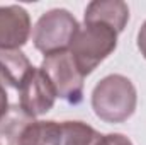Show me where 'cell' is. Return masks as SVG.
<instances>
[{"mask_svg":"<svg viewBox=\"0 0 146 145\" xmlns=\"http://www.w3.org/2000/svg\"><path fill=\"white\" fill-rule=\"evenodd\" d=\"M80 29L78 21L66 9H51L37 19L33 29V43L44 56L68 51Z\"/></svg>","mask_w":146,"mask_h":145,"instance_id":"3","label":"cell"},{"mask_svg":"<svg viewBox=\"0 0 146 145\" xmlns=\"http://www.w3.org/2000/svg\"><path fill=\"white\" fill-rule=\"evenodd\" d=\"M63 144V123L53 121V119H39L33 121L19 145H61Z\"/></svg>","mask_w":146,"mask_h":145,"instance_id":"10","label":"cell"},{"mask_svg":"<svg viewBox=\"0 0 146 145\" xmlns=\"http://www.w3.org/2000/svg\"><path fill=\"white\" fill-rule=\"evenodd\" d=\"M7 109H9V97H7L5 87L0 84V118L7 113Z\"/></svg>","mask_w":146,"mask_h":145,"instance_id":"14","label":"cell"},{"mask_svg":"<svg viewBox=\"0 0 146 145\" xmlns=\"http://www.w3.org/2000/svg\"><path fill=\"white\" fill-rule=\"evenodd\" d=\"M56 94L41 68H33L19 89V106L29 116L36 118L46 114L54 106Z\"/></svg>","mask_w":146,"mask_h":145,"instance_id":"5","label":"cell"},{"mask_svg":"<svg viewBox=\"0 0 146 145\" xmlns=\"http://www.w3.org/2000/svg\"><path fill=\"white\" fill-rule=\"evenodd\" d=\"M117 31L104 22H85L70 46L73 60L82 75L92 73L117 48Z\"/></svg>","mask_w":146,"mask_h":145,"instance_id":"2","label":"cell"},{"mask_svg":"<svg viewBox=\"0 0 146 145\" xmlns=\"http://www.w3.org/2000/svg\"><path fill=\"white\" fill-rule=\"evenodd\" d=\"M61 145H107V138L83 121H63Z\"/></svg>","mask_w":146,"mask_h":145,"instance_id":"11","label":"cell"},{"mask_svg":"<svg viewBox=\"0 0 146 145\" xmlns=\"http://www.w3.org/2000/svg\"><path fill=\"white\" fill-rule=\"evenodd\" d=\"M85 22H104L122 33L129 21V7L122 0H94L87 5Z\"/></svg>","mask_w":146,"mask_h":145,"instance_id":"7","label":"cell"},{"mask_svg":"<svg viewBox=\"0 0 146 145\" xmlns=\"http://www.w3.org/2000/svg\"><path fill=\"white\" fill-rule=\"evenodd\" d=\"M31 33V17L24 7H0V50H19L29 41Z\"/></svg>","mask_w":146,"mask_h":145,"instance_id":"6","label":"cell"},{"mask_svg":"<svg viewBox=\"0 0 146 145\" xmlns=\"http://www.w3.org/2000/svg\"><path fill=\"white\" fill-rule=\"evenodd\" d=\"M34 121L19 104L9 106L7 113L0 118V145H19L26 128Z\"/></svg>","mask_w":146,"mask_h":145,"instance_id":"9","label":"cell"},{"mask_svg":"<svg viewBox=\"0 0 146 145\" xmlns=\"http://www.w3.org/2000/svg\"><path fill=\"white\" fill-rule=\"evenodd\" d=\"M138 104V92L134 84L121 75L110 73L99 80L92 91V109L97 118L106 123L127 121Z\"/></svg>","mask_w":146,"mask_h":145,"instance_id":"1","label":"cell"},{"mask_svg":"<svg viewBox=\"0 0 146 145\" xmlns=\"http://www.w3.org/2000/svg\"><path fill=\"white\" fill-rule=\"evenodd\" d=\"M106 138H107V145H133V142L122 133H109L106 135Z\"/></svg>","mask_w":146,"mask_h":145,"instance_id":"12","label":"cell"},{"mask_svg":"<svg viewBox=\"0 0 146 145\" xmlns=\"http://www.w3.org/2000/svg\"><path fill=\"white\" fill-rule=\"evenodd\" d=\"M34 67L21 50H0V84L21 89L26 77Z\"/></svg>","mask_w":146,"mask_h":145,"instance_id":"8","label":"cell"},{"mask_svg":"<svg viewBox=\"0 0 146 145\" xmlns=\"http://www.w3.org/2000/svg\"><path fill=\"white\" fill-rule=\"evenodd\" d=\"M138 48H139L141 55L146 58V21L141 24V28L138 31Z\"/></svg>","mask_w":146,"mask_h":145,"instance_id":"13","label":"cell"},{"mask_svg":"<svg viewBox=\"0 0 146 145\" xmlns=\"http://www.w3.org/2000/svg\"><path fill=\"white\" fill-rule=\"evenodd\" d=\"M51 82L56 97L68 104H80L83 101V75L78 70L70 51H60L44 56L39 67Z\"/></svg>","mask_w":146,"mask_h":145,"instance_id":"4","label":"cell"}]
</instances>
